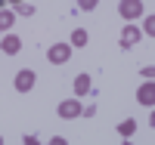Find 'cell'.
Segmentation results:
<instances>
[{"instance_id":"cell-1","label":"cell","mask_w":155,"mask_h":145,"mask_svg":"<svg viewBox=\"0 0 155 145\" xmlns=\"http://www.w3.org/2000/svg\"><path fill=\"white\" fill-rule=\"evenodd\" d=\"M47 59H50V65H65L71 59V46L68 43H53L47 49Z\"/></svg>"},{"instance_id":"cell-2","label":"cell","mask_w":155,"mask_h":145,"mask_svg":"<svg viewBox=\"0 0 155 145\" xmlns=\"http://www.w3.org/2000/svg\"><path fill=\"white\" fill-rule=\"evenodd\" d=\"M143 0H121V3H118V12H121V19H127V22H130V19H140V16H143Z\"/></svg>"},{"instance_id":"cell-3","label":"cell","mask_w":155,"mask_h":145,"mask_svg":"<svg viewBox=\"0 0 155 145\" xmlns=\"http://www.w3.org/2000/svg\"><path fill=\"white\" fill-rule=\"evenodd\" d=\"M81 102L78 99H65V102H59V117H65V121H74V117H81Z\"/></svg>"},{"instance_id":"cell-4","label":"cell","mask_w":155,"mask_h":145,"mask_svg":"<svg viewBox=\"0 0 155 145\" xmlns=\"http://www.w3.org/2000/svg\"><path fill=\"white\" fill-rule=\"evenodd\" d=\"M12 87H16L19 93H28V90L34 87V71H31V68H22V71L16 74V80H12Z\"/></svg>"},{"instance_id":"cell-5","label":"cell","mask_w":155,"mask_h":145,"mask_svg":"<svg viewBox=\"0 0 155 145\" xmlns=\"http://www.w3.org/2000/svg\"><path fill=\"white\" fill-rule=\"evenodd\" d=\"M90 90H93L90 74H87V71H84V74H78V77H74V99H78V96H90Z\"/></svg>"},{"instance_id":"cell-6","label":"cell","mask_w":155,"mask_h":145,"mask_svg":"<svg viewBox=\"0 0 155 145\" xmlns=\"http://www.w3.org/2000/svg\"><path fill=\"white\" fill-rule=\"evenodd\" d=\"M137 102H140V105H149V108L155 105V87H152V80L137 90Z\"/></svg>"},{"instance_id":"cell-7","label":"cell","mask_w":155,"mask_h":145,"mask_svg":"<svg viewBox=\"0 0 155 145\" xmlns=\"http://www.w3.org/2000/svg\"><path fill=\"white\" fill-rule=\"evenodd\" d=\"M137 40H140V28H134V25H124V31H121V46L130 49V46H137Z\"/></svg>"},{"instance_id":"cell-8","label":"cell","mask_w":155,"mask_h":145,"mask_svg":"<svg viewBox=\"0 0 155 145\" xmlns=\"http://www.w3.org/2000/svg\"><path fill=\"white\" fill-rule=\"evenodd\" d=\"M0 49H3L6 56H16V52L22 49V40H19L16 34H6V37H3V43H0Z\"/></svg>"},{"instance_id":"cell-9","label":"cell","mask_w":155,"mask_h":145,"mask_svg":"<svg viewBox=\"0 0 155 145\" xmlns=\"http://www.w3.org/2000/svg\"><path fill=\"white\" fill-rule=\"evenodd\" d=\"M68 46H74V49H78V46H87V31H84V28H74L71 43H68Z\"/></svg>"},{"instance_id":"cell-10","label":"cell","mask_w":155,"mask_h":145,"mask_svg":"<svg viewBox=\"0 0 155 145\" xmlns=\"http://www.w3.org/2000/svg\"><path fill=\"white\" fill-rule=\"evenodd\" d=\"M12 22H16V16H12L9 9H0V31H9Z\"/></svg>"},{"instance_id":"cell-11","label":"cell","mask_w":155,"mask_h":145,"mask_svg":"<svg viewBox=\"0 0 155 145\" xmlns=\"http://www.w3.org/2000/svg\"><path fill=\"white\" fill-rule=\"evenodd\" d=\"M134 130H137V124L130 121V117H127V121H121V124H118V133H121L124 139H127V136H134Z\"/></svg>"},{"instance_id":"cell-12","label":"cell","mask_w":155,"mask_h":145,"mask_svg":"<svg viewBox=\"0 0 155 145\" xmlns=\"http://www.w3.org/2000/svg\"><path fill=\"white\" fill-rule=\"evenodd\" d=\"M31 12H34V3H16L12 16H31Z\"/></svg>"},{"instance_id":"cell-13","label":"cell","mask_w":155,"mask_h":145,"mask_svg":"<svg viewBox=\"0 0 155 145\" xmlns=\"http://www.w3.org/2000/svg\"><path fill=\"white\" fill-rule=\"evenodd\" d=\"M143 31H146L149 37H155V16H149V22L143 25Z\"/></svg>"},{"instance_id":"cell-14","label":"cell","mask_w":155,"mask_h":145,"mask_svg":"<svg viewBox=\"0 0 155 145\" xmlns=\"http://www.w3.org/2000/svg\"><path fill=\"white\" fill-rule=\"evenodd\" d=\"M78 9H84V12H90V9H96V0H81V3H78Z\"/></svg>"},{"instance_id":"cell-15","label":"cell","mask_w":155,"mask_h":145,"mask_svg":"<svg viewBox=\"0 0 155 145\" xmlns=\"http://www.w3.org/2000/svg\"><path fill=\"white\" fill-rule=\"evenodd\" d=\"M140 74H143L146 80H152V74H155V68H152V65H146V68H140Z\"/></svg>"},{"instance_id":"cell-16","label":"cell","mask_w":155,"mask_h":145,"mask_svg":"<svg viewBox=\"0 0 155 145\" xmlns=\"http://www.w3.org/2000/svg\"><path fill=\"white\" fill-rule=\"evenodd\" d=\"M93 114H96V108H93V105H87V108L81 111V117H93Z\"/></svg>"},{"instance_id":"cell-17","label":"cell","mask_w":155,"mask_h":145,"mask_svg":"<svg viewBox=\"0 0 155 145\" xmlns=\"http://www.w3.org/2000/svg\"><path fill=\"white\" fill-rule=\"evenodd\" d=\"M22 142H25V145H41V139H37V136H25Z\"/></svg>"},{"instance_id":"cell-18","label":"cell","mask_w":155,"mask_h":145,"mask_svg":"<svg viewBox=\"0 0 155 145\" xmlns=\"http://www.w3.org/2000/svg\"><path fill=\"white\" fill-rule=\"evenodd\" d=\"M50 145H68V142L62 139V136H53V139H50Z\"/></svg>"},{"instance_id":"cell-19","label":"cell","mask_w":155,"mask_h":145,"mask_svg":"<svg viewBox=\"0 0 155 145\" xmlns=\"http://www.w3.org/2000/svg\"><path fill=\"white\" fill-rule=\"evenodd\" d=\"M0 145H3V136H0Z\"/></svg>"},{"instance_id":"cell-20","label":"cell","mask_w":155,"mask_h":145,"mask_svg":"<svg viewBox=\"0 0 155 145\" xmlns=\"http://www.w3.org/2000/svg\"><path fill=\"white\" fill-rule=\"evenodd\" d=\"M124 145H134V142H124Z\"/></svg>"}]
</instances>
